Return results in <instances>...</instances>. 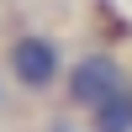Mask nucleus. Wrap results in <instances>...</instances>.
Returning a JSON list of instances; mask_svg holds the SVG:
<instances>
[{"label":"nucleus","instance_id":"f257e3e1","mask_svg":"<svg viewBox=\"0 0 132 132\" xmlns=\"http://www.w3.org/2000/svg\"><path fill=\"white\" fill-rule=\"evenodd\" d=\"M0 63H5L11 90L27 95V101L58 95V90H63V74H69L63 42L53 37V32H11L5 48H0Z\"/></svg>","mask_w":132,"mask_h":132},{"label":"nucleus","instance_id":"f03ea898","mask_svg":"<svg viewBox=\"0 0 132 132\" xmlns=\"http://www.w3.org/2000/svg\"><path fill=\"white\" fill-rule=\"evenodd\" d=\"M132 74L122 69V58H116L111 48H85L79 58L69 63V74H63V106H69V116H90L95 106L106 101L111 90H122Z\"/></svg>","mask_w":132,"mask_h":132},{"label":"nucleus","instance_id":"7ed1b4c3","mask_svg":"<svg viewBox=\"0 0 132 132\" xmlns=\"http://www.w3.org/2000/svg\"><path fill=\"white\" fill-rule=\"evenodd\" d=\"M85 127L90 132H132V79L122 85V90L106 95V101L85 116Z\"/></svg>","mask_w":132,"mask_h":132},{"label":"nucleus","instance_id":"20e7f679","mask_svg":"<svg viewBox=\"0 0 132 132\" xmlns=\"http://www.w3.org/2000/svg\"><path fill=\"white\" fill-rule=\"evenodd\" d=\"M42 132H90V127H85V116H53Z\"/></svg>","mask_w":132,"mask_h":132},{"label":"nucleus","instance_id":"39448f33","mask_svg":"<svg viewBox=\"0 0 132 132\" xmlns=\"http://www.w3.org/2000/svg\"><path fill=\"white\" fill-rule=\"evenodd\" d=\"M5 90H11V79H5V63H0V106H5Z\"/></svg>","mask_w":132,"mask_h":132}]
</instances>
